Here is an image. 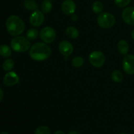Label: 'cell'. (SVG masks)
<instances>
[{"instance_id":"9","label":"cell","mask_w":134,"mask_h":134,"mask_svg":"<svg viewBox=\"0 0 134 134\" xmlns=\"http://www.w3.org/2000/svg\"><path fill=\"white\" fill-rule=\"evenodd\" d=\"M122 19L130 26H134V7H129L124 9L122 13Z\"/></svg>"},{"instance_id":"18","label":"cell","mask_w":134,"mask_h":134,"mask_svg":"<svg viewBox=\"0 0 134 134\" xmlns=\"http://www.w3.org/2000/svg\"><path fill=\"white\" fill-rule=\"evenodd\" d=\"M92 9L94 13L96 14H100L103 9V5L101 1H96L94 3H93L92 6Z\"/></svg>"},{"instance_id":"31","label":"cell","mask_w":134,"mask_h":134,"mask_svg":"<svg viewBox=\"0 0 134 134\" xmlns=\"http://www.w3.org/2000/svg\"><path fill=\"white\" fill-rule=\"evenodd\" d=\"M119 134H127V133H119Z\"/></svg>"},{"instance_id":"20","label":"cell","mask_w":134,"mask_h":134,"mask_svg":"<svg viewBox=\"0 0 134 134\" xmlns=\"http://www.w3.org/2000/svg\"><path fill=\"white\" fill-rule=\"evenodd\" d=\"M14 65V61L12 59H7L3 64V68L6 71H10Z\"/></svg>"},{"instance_id":"30","label":"cell","mask_w":134,"mask_h":134,"mask_svg":"<svg viewBox=\"0 0 134 134\" xmlns=\"http://www.w3.org/2000/svg\"><path fill=\"white\" fill-rule=\"evenodd\" d=\"M0 134H9V133L7 132H2L0 133Z\"/></svg>"},{"instance_id":"28","label":"cell","mask_w":134,"mask_h":134,"mask_svg":"<svg viewBox=\"0 0 134 134\" xmlns=\"http://www.w3.org/2000/svg\"><path fill=\"white\" fill-rule=\"evenodd\" d=\"M54 134H65V132H63V131H62V130H58L55 132Z\"/></svg>"},{"instance_id":"25","label":"cell","mask_w":134,"mask_h":134,"mask_svg":"<svg viewBox=\"0 0 134 134\" xmlns=\"http://www.w3.org/2000/svg\"><path fill=\"white\" fill-rule=\"evenodd\" d=\"M71 19L73 20V21H76L78 20V16H77L76 14H72V16H71Z\"/></svg>"},{"instance_id":"21","label":"cell","mask_w":134,"mask_h":134,"mask_svg":"<svg viewBox=\"0 0 134 134\" xmlns=\"http://www.w3.org/2000/svg\"><path fill=\"white\" fill-rule=\"evenodd\" d=\"M39 35V32L35 29H30L26 32V37L29 40H34L36 39Z\"/></svg>"},{"instance_id":"29","label":"cell","mask_w":134,"mask_h":134,"mask_svg":"<svg viewBox=\"0 0 134 134\" xmlns=\"http://www.w3.org/2000/svg\"><path fill=\"white\" fill-rule=\"evenodd\" d=\"M132 39H134V29H133V31H132Z\"/></svg>"},{"instance_id":"15","label":"cell","mask_w":134,"mask_h":134,"mask_svg":"<svg viewBox=\"0 0 134 134\" xmlns=\"http://www.w3.org/2000/svg\"><path fill=\"white\" fill-rule=\"evenodd\" d=\"M12 51L10 47L7 44L0 45V55L4 58H8L11 55Z\"/></svg>"},{"instance_id":"22","label":"cell","mask_w":134,"mask_h":134,"mask_svg":"<svg viewBox=\"0 0 134 134\" xmlns=\"http://www.w3.org/2000/svg\"><path fill=\"white\" fill-rule=\"evenodd\" d=\"M84 59L81 56H77L72 60V65L75 68H81L84 64Z\"/></svg>"},{"instance_id":"23","label":"cell","mask_w":134,"mask_h":134,"mask_svg":"<svg viewBox=\"0 0 134 134\" xmlns=\"http://www.w3.org/2000/svg\"><path fill=\"white\" fill-rule=\"evenodd\" d=\"M34 134H51V130L46 126H41L35 130Z\"/></svg>"},{"instance_id":"8","label":"cell","mask_w":134,"mask_h":134,"mask_svg":"<svg viewBox=\"0 0 134 134\" xmlns=\"http://www.w3.org/2000/svg\"><path fill=\"white\" fill-rule=\"evenodd\" d=\"M123 69L129 75L134 74V55H126L122 62Z\"/></svg>"},{"instance_id":"7","label":"cell","mask_w":134,"mask_h":134,"mask_svg":"<svg viewBox=\"0 0 134 134\" xmlns=\"http://www.w3.org/2000/svg\"><path fill=\"white\" fill-rule=\"evenodd\" d=\"M44 21V15L43 12L39 10H35L30 17V22L33 26L39 27L43 24Z\"/></svg>"},{"instance_id":"13","label":"cell","mask_w":134,"mask_h":134,"mask_svg":"<svg viewBox=\"0 0 134 134\" xmlns=\"http://www.w3.org/2000/svg\"><path fill=\"white\" fill-rule=\"evenodd\" d=\"M118 50L122 55H126L129 51V44L125 40H120L118 43Z\"/></svg>"},{"instance_id":"12","label":"cell","mask_w":134,"mask_h":134,"mask_svg":"<svg viewBox=\"0 0 134 134\" xmlns=\"http://www.w3.org/2000/svg\"><path fill=\"white\" fill-rule=\"evenodd\" d=\"M62 10L67 15H72L75 12V3L73 0H65L62 4Z\"/></svg>"},{"instance_id":"19","label":"cell","mask_w":134,"mask_h":134,"mask_svg":"<svg viewBox=\"0 0 134 134\" xmlns=\"http://www.w3.org/2000/svg\"><path fill=\"white\" fill-rule=\"evenodd\" d=\"M111 78L115 82L119 83L123 79V75L120 71L115 70L112 72L111 74Z\"/></svg>"},{"instance_id":"24","label":"cell","mask_w":134,"mask_h":134,"mask_svg":"<svg viewBox=\"0 0 134 134\" xmlns=\"http://www.w3.org/2000/svg\"><path fill=\"white\" fill-rule=\"evenodd\" d=\"M131 0H115V3L119 7H124L129 5Z\"/></svg>"},{"instance_id":"2","label":"cell","mask_w":134,"mask_h":134,"mask_svg":"<svg viewBox=\"0 0 134 134\" xmlns=\"http://www.w3.org/2000/svg\"><path fill=\"white\" fill-rule=\"evenodd\" d=\"M6 28L10 35L16 37L23 33L25 30V25L20 17L13 15L7 20Z\"/></svg>"},{"instance_id":"16","label":"cell","mask_w":134,"mask_h":134,"mask_svg":"<svg viewBox=\"0 0 134 134\" xmlns=\"http://www.w3.org/2000/svg\"><path fill=\"white\" fill-rule=\"evenodd\" d=\"M52 9V3L50 0H44L41 4V10L43 13H49Z\"/></svg>"},{"instance_id":"3","label":"cell","mask_w":134,"mask_h":134,"mask_svg":"<svg viewBox=\"0 0 134 134\" xmlns=\"http://www.w3.org/2000/svg\"><path fill=\"white\" fill-rule=\"evenodd\" d=\"M10 46L16 52H24L30 48V42L27 38L24 36H16L12 39Z\"/></svg>"},{"instance_id":"11","label":"cell","mask_w":134,"mask_h":134,"mask_svg":"<svg viewBox=\"0 0 134 134\" xmlns=\"http://www.w3.org/2000/svg\"><path fill=\"white\" fill-rule=\"evenodd\" d=\"M59 51L65 56H69L73 53V47L72 44L67 41H62L59 43Z\"/></svg>"},{"instance_id":"14","label":"cell","mask_w":134,"mask_h":134,"mask_svg":"<svg viewBox=\"0 0 134 134\" xmlns=\"http://www.w3.org/2000/svg\"><path fill=\"white\" fill-rule=\"evenodd\" d=\"M66 34L71 39H76L79 35V32L76 27L69 26L66 30Z\"/></svg>"},{"instance_id":"27","label":"cell","mask_w":134,"mask_h":134,"mask_svg":"<svg viewBox=\"0 0 134 134\" xmlns=\"http://www.w3.org/2000/svg\"><path fill=\"white\" fill-rule=\"evenodd\" d=\"M68 134H81V133H80L78 131L73 130V131H71V132H69Z\"/></svg>"},{"instance_id":"1","label":"cell","mask_w":134,"mask_h":134,"mask_svg":"<svg viewBox=\"0 0 134 134\" xmlns=\"http://www.w3.org/2000/svg\"><path fill=\"white\" fill-rule=\"evenodd\" d=\"M52 51L45 43L37 42L31 46L29 52L30 58L35 61H43L51 56Z\"/></svg>"},{"instance_id":"6","label":"cell","mask_w":134,"mask_h":134,"mask_svg":"<svg viewBox=\"0 0 134 134\" xmlns=\"http://www.w3.org/2000/svg\"><path fill=\"white\" fill-rule=\"evenodd\" d=\"M39 37L44 43H51L56 39V32L51 27H45L41 30Z\"/></svg>"},{"instance_id":"4","label":"cell","mask_w":134,"mask_h":134,"mask_svg":"<svg viewBox=\"0 0 134 134\" xmlns=\"http://www.w3.org/2000/svg\"><path fill=\"white\" fill-rule=\"evenodd\" d=\"M98 25L102 28L107 29L113 27L116 22L115 17L109 13H102L99 14L97 18Z\"/></svg>"},{"instance_id":"10","label":"cell","mask_w":134,"mask_h":134,"mask_svg":"<svg viewBox=\"0 0 134 134\" xmlns=\"http://www.w3.org/2000/svg\"><path fill=\"white\" fill-rule=\"evenodd\" d=\"M19 82V77L14 71H10L6 73L3 79L4 85L7 86H11Z\"/></svg>"},{"instance_id":"5","label":"cell","mask_w":134,"mask_h":134,"mask_svg":"<svg viewBox=\"0 0 134 134\" xmlns=\"http://www.w3.org/2000/svg\"><path fill=\"white\" fill-rule=\"evenodd\" d=\"M89 62L95 68H101L105 64V58L103 52L100 51H94L89 55Z\"/></svg>"},{"instance_id":"17","label":"cell","mask_w":134,"mask_h":134,"mask_svg":"<svg viewBox=\"0 0 134 134\" xmlns=\"http://www.w3.org/2000/svg\"><path fill=\"white\" fill-rule=\"evenodd\" d=\"M24 5L27 10H37L38 7L37 3L35 0H25Z\"/></svg>"},{"instance_id":"26","label":"cell","mask_w":134,"mask_h":134,"mask_svg":"<svg viewBox=\"0 0 134 134\" xmlns=\"http://www.w3.org/2000/svg\"><path fill=\"white\" fill-rule=\"evenodd\" d=\"M3 97V92L2 89L0 88V102H1V101L2 100Z\"/></svg>"}]
</instances>
